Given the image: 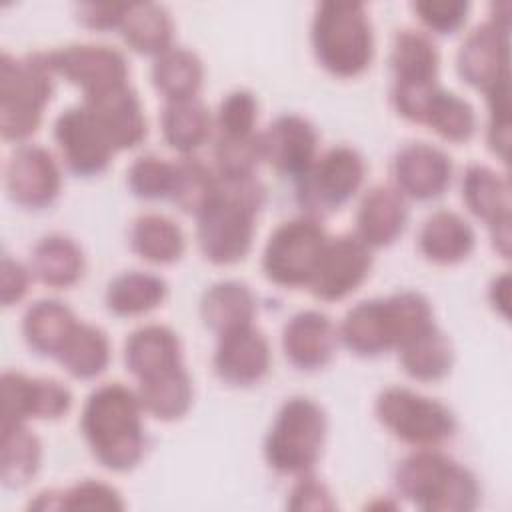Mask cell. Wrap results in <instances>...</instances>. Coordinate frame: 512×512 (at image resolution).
Instances as JSON below:
<instances>
[{
    "instance_id": "f907efd6",
    "label": "cell",
    "mask_w": 512,
    "mask_h": 512,
    "mask_svg": "<svg viewBox=\"0 0 512 512\" xmlns=\"http://www.w3.org/2000/svg\"><path fill=\"white\" fill-rule=\"evenodd\" d=\"M488 302L502 318L510 314V274L502 272L492 278L488 286Z\"/></svg>"
},
{
    "instance_id": "8992f818",
    "label": "cell",
    "mask_w": 512,
    "mask_h": 512,
    "mask_svg": "<svg viewBox=\"0 0 512 512\" xmlns=\"http://www.w3.org/2000/svg\"><path fill=\"white\" fill-rule=\"evenodd\" d=\"M328 432L324 408L306 396L288 398L276 412L264 440L266 464L284 476L312 472Z\"/></svg>"
},
{
    "instance_id": "277c9868",
    "label": "cell",
    "mask_w": 512,
    "mask_h": 512,
    "mask_svg": "<svg viewBox=\"0 0 512 512\" xmlns=\"http://www.w3.org/2000/svg\"><path fill=\"white\" fill-rule=\"evenodd\" d=\"M310 42L316 62L336 78L364 74L374 58V30L362 2H320L312 16Z\"/></svg>"
},
{
    "instance_id": "9a60e30c",
    "label": "cell",
    "mask_w": 512,
    "mask_h": 512,
    "mask_svg": "<svg viewBox=\"0 0 512 512\" xmlns=\"http://www.w3.org/2000/svg\"><path fill=\"white\" fill-rule=\"evenodd\" d=\"M72 406L70 390L54 380L6 370L2 374V422L26 424L28 420H58Z\"/></svg>"
},
{
    "instance_id": "74e56055",
    "label": "cell",
    "mask_w": 512,
    "mask_h": 512,
    "mask_svg": "<svg viewBox=\"0 0 512 512\" xmlns=\"http://www.w3.org/2000/svg\"><path fill=\"white\" fill-rule=\"evenodd\" d=\"M110 356L112 348L106 332L96 324L78 322L56 360L70 376L92 380L108 368Z\"/></svg>"
},
{
    "instance_id": "4dcf8cb0",
    "label": "cell",
    "mask_w": 512,
    "mask_h": 512,
    "mask_svg": "<svg viewBox=\"0 0 512 512\" xmlns=\"http://www.w3.org/2000/svg\"><path fill=\"white\" fill-rule=\"evenodd\" d=\"M128 244L136 256L150 264H174L186 250L182 228L164 214L138 216L128 232Z\"/></svg>"
},
{
    "instance_id": "f1b7e54d",
    "label": "cell",
    "mask_w": 512,
    "mask_h": 512,
    "mask_svg": "<svg viewBox=\"0 0 512 512\" xmlns=\"http://www.w3.org/2000/svg\"><path fill=\"white\" fill-rule=\"evenodd\" d=\"M118 30L126 46L144 56L156 58L174 46V22L170 12L156 2L128 4Z\"/></svg>"
},
{
    "instance_id": "3957f363",
    "label": "cell",
    "mask_w": 512,
    "mask_h": 512,
    "mask_svg": "<svg viewBox=\"0 0 512 512\" xmlns=\"http://www.w3.org/2000/svg\"><path fill=\"white\" fill-rule=\"evenodd\" d=\"M394 484L402 498L426 512H470L482 498L474 472L438 448H414L398 462Z\"/></svg>"
},
{
    "instance_id": "8fae6325",
    "label": "cell",
    "mask_w": 512,
    "mask_h": 512,
    "mask_svg": "<svg viewBox=\"0 0 512 512\" xmlns=\"http://www.w3.org/2000/svg\"><path fill=\"white\" fill-rule=\"evenodd\" d=\"M372 264V248L356 234L328 238L308 290L322 302L344 300L368 278Z\"/></svg>"
},
{
    "instance_id": "e0dca14e",
    "label": "cell",
    "mask_w": 512,
    "mask_h": 512,
    "mask_svg": "<svg viewBox=\"0 0 512 512\" xmlns=\"http://www.w3.org/2000/svg\"><path fill=\"white\" fill-rule=\"evenodd\" d=\"M318 140V130L308 118L282 114L260 132L262 160L278 174L298 180L318 158Z\"/></svg>"
},
{
    "instance_id": "5b68a950",
    "label": "cell",
    "mask_w": 512,
    "mask_h": 512,
    "mask_svg": "<svg viewBox=\"0 0 512 512\" xmlns=\"http://www.w3.org/2000/svg\"><path fill=\"white\" fill-rule=\"evenodd\" d=\"M54 68L44 52L16 58L0 54V134L10 142L28 140L40 126L54 92Z\"/></svg>"
},
{
    "instance_id": "d6a6232c",
    "label": "cell",
    "mask_w": 512,
    "mask_h": 512,
    "mask_svg": "<svg viewBox=\"0 0 512 512\" xmlns=\"http://www.w3.org/2000/svg\"><path fill=\"white\" fill-rule=\"evenodd\" d=\"M402 370L418 382H436L450 374L454 348L450 338L434 324L398 348Z\"/></svg>"
},
{
    "instance_id": "816d5d0a",
    "label": "cell",
    "mask_w": 512,
    "mask_h": 512,
    "mask_svg": "<svg viewBox=\"0 0 512 512\" xmlns=\"http://www.w3.org/2000/svg\"><path fill=\"white\" fill-rule=\"evenodd\" d=\"M488 228H490V238H492L494 250L502 258H508L510 256V218L494 222Z\"/></svg>"
},
{
    "instance_id": "d6986e66",
    "label": "cell",
    "mask_w": 512,
    "mask_h": 512,
    "mask_svg": "<svg viewBox=\"0 0 512 512\" xmlns=\"http://www.w3.org/2000/svg\"><path fill=\"white\" fill-rule=\"evenodd\" d=\"M338 342V326L320 310H300L282 328V352L302 372H316L328 366Z\"/></svg>"
},
{
    "instance_id": "836d02e7",
    "label": "cell",
    "mask_w": 512,
    "mask_h": 512,
    "mask_svg": "<svg viewBox=\"0 0 512 512\" xmlns=\"http://www.w3.org/2000/svg\"><path fill=\"white\" fill-rule=\"evenodd\" d=\"M462 200L470 214L488 226L510 218V186L496 170L470 164L462 174Z\"/></svg>"
},
{
    "instance_id": "603a6c76",
    "label": "cell",
    "mask_w": 512,
    "mask_h": 512,
    "mask_svg": "<svg viewBox=\"0 0 512 512\" xmlns=\"http://www.w3.org/2000/svg\"><path fill=\"white\" fill-rule=\"evenodd\" d=\"M476 246V232L468 220L452 210L432 212L418 232L420 254L440 266L464 262Z\"/></svg>"
},
{
    "instance_id": "9c48e42d",
    "label": "cell",
    "mask_w": 512,
    "mask_h": 512,
    "mask_svg": "<svg viewBox=\"0 0 512 512\" xmlns=\"http://www.w3.org/2000/svg\"><path fill=\"white\" fill-rule=\"evenodd\" d=\"M328 242L318 218L300 216L282 222L266 240L262 252L264 276L284 288L308 286Z\"/></svg>"
},
{
    "instance_id": "e575fe53",
    "label": "cell",
    "mask_w": 512,
    "mask_h": 512,
    "mask_svg": "<svg viewBox=\"0 0 512 512\" xmlns=\"http://www.w3.org/2000/svg\"><path fill=\"white\" fill-rule=\"evenodd\" d=\"M150 78L154 88L166 100L198 96L204 82V66L196 52L172 46L154 58Z\"/></svg>"
},
{
    "instance_id": "7402d4cb",
    "label": "cell",
    "mask_w": 512,
    "mask_h": 512,
    "mask_svg": "<svg viewBox=\"0 0 512 512\" xmlns=\"http://www.w3.org/2000/svg\"><path fill=\"white\" fill-rule=\"evenodd\" d=\"M124 364L136 380H146L182 366V344L178 334L162 324L136 328L124 342Z\"/></svg>"
},
{
    "instance_id": "ee69618b",
    "label": "cell",
    "mask_w": 512,
    "mask_h": 512,
    "mask_svg": "<svg viewBox=\"0 0 512 512\" xmlns=\"http://www.w3.org/2000/svg\"><path fill=\"white\" fill-rule=\"evenodd\" d=\"M258 100L250 90L228 92L216 110V128L222 138H244L256 134Z\"/></svg>"
},
{
    "instance_id": "7c38bea8",
    "label": "cell",
    "mask_w": 512,
    "mask_h": 512,
    "mask_svg": "<svg viewBox=\"0 0 512 512\" xmlns=\"http://www.w3.org/2000/svg\"><path fill=\"white\" fill-rule=\"evenodd\" d=\"M54 140L68 170L84 178L102 174L116 152L84 104L66 108L56 118Z\"/></svg>"
},
{
    "instance_id": "c3c4849f",
    "label": "cell",
    "mask_w": 512,
    "mask_h": 512,
    "mask_svg": "<svg viewBox=\"0 0 512 512\" xmlns=\"http://www.w3.org/2000/svg\"><path fill=\"white\" fill-rule=\"evenodd\" d=\"M32 270L26 268L22 262L14 260L12 256L4 254L0 262V302L2 306L18 304L30 288Z\"/></svg>"
},
{
    "instance_id": "d590c367",
    "label": "cell",
    "mask_w": 512,
    "mask_h": 512,
    "mask_svg": "<svg viewBox=\"0 0 512 512\" xmlns=\"http://www.w3.org/2000/svg\"><path fill=\"white\" fill-rule=\"evenodd\" d=\"M0 430V480L6 488H22L40 470L42 444L26 424H2Z\"/></svg>"
},
{
    "instance_id": "7dc6e473",
    "label": "cell",
    "mask_w": 512,
    "mask_h": 512,
    "mask_svg": "<svg viewBox=\"0 0 512 512\" xmlns=\"http://www.w3.org/2000/svg\"><path fill=\"white\" fill-rule=\"evenodd\" d=\"M286 508L296 512H328L336 508V500L330 488L308 472L298 476V480L290 488Z\"/></svg>"
},
{
    "instance_id": "1f68e13d",
    "label": "cell",
    "mask_w": 512,
    "mask_h": 512,
    "mask_svg": "<svg viewBox=\"0 0 512 512\" xmlns=\"http://www.w3.org/2000/svg\"><path fill=\"white\" fill-rule=\"evenodd\" d=\"M168 284L158 274L130 270L110 280L106 286L104 302L114 316H142L164 304Z\"/></svg>"
},
{
    "instance_id": "b9f144b4",
    "label": "cell",
    "mask_w": 512,
    "mask_h": 512,
    "mask_svg": "<svg viewBox=\"0 0 512 512\" xmlns=\"http://www.w3.org/2000/svg\"><path fill=\"white\" fill-rule=\"evenodd\" d=\"M262 162L260 132L244 138H216L214 164L220 178H246L256 176Z\"/></svg>"
},
{
    "instance_id": "f546056e",
    "label": "cell",
    "mask_w": 512,
    "mask_h": 512,
    "mask_svg": "<svg viewBox=\"0 0 512 512\" xmlns=\"http://www.w3.org/2000/svg\"><path fill=\"white\" fill-rule=\"evenodd\" d=\"M136 394L146 414L162 422H174L190 410L194 386L190 374L182 364L152 378L138 380Z\"/></svg>"
},
{
    "instance_id": "7bdbcfd3",
    "label": "cell",
    "mask_w": 512,
    "mask_h": 512,
    "mask_svg": "<svg viewBox=\"0 0 512 512\" xmlns=\"http://www.w3.org/2000/svg\"><path fill=\"white\" fill-rule=\"evenodd\" d=\"M174 182V162H168L156 154H144L136 158L128 172V190L140 200L170 198Z\"/></svg>"
},
{
    "instance_id": "cb8c5ba5",
    "label": "cell",
    "mask_w": 512,
    "mask_h": 512,
    "mask_svg": "<svg viewBox=\"0 0 512 512\" xmlns=\"http://www.w3.org/2000/svg\"><path fill=\"white\" fill-rule=\"evenodd\" d=\"M72 308L56 298L32 302L22 316V336L32 352L44 358H56L78 326Z\"/></svg>"
},
{
    "instance_id": "52a82bcc",
    "label": "cell",
    "mask_w": 512,
    "mask_h": 512,
    "mask_svg": "<svg viewBox=\"0 0 512 512\" xmlns=\"http://www.w3.org/2000/svg\"><path fill=\"white\" fill-rule=\"evenodd\" d=\"M374 412L396 440L414 448H438L456 432V418L446 404L404 386L384 388Z\"/></svg>"
},
{
    "instance_id": "2e32d148",
    "label": "cell",
    "mask_w": 512,
    "mask_h": 512,
    "mask_svg": "<svg viewBox=\"0 0 512 512\" xmlns=\"http://www.w3.org/2000/svg\"><path fill=\"white\" fill-rule=\"evenodd\" d=\"M394 188L410 200L430 202L440 198L452 182V158L428 142H410L402 146L392 160Z\"/></svg>"
},
{
    "instance_id": "4316f807",
    "label": "cell",
    "mask_w": 512,
    "mask_h": 512,
    "mask_svg": "<svg viewBox=\"0 0 512 512\" xmlns=\"http://www.w3.org/2000/svg\"><path fill=\"white\" fill-rule=\"evenodd\" d=\"M86 258L80 244L66 234L42 236L30 252V270L50 288H70L84 274Z\"/></svg>"
},
{
    "instance_id": "6da1fadb",
    "label": "cell",
    "mask_w": 512,
    "mask_h": 512,
    "mask_svg": "<svg viewBox=\"0 0 512 512\" xmlns=\"http://www.w3.org/2000/svg\"><path fill=\"white\" fill-rule=\"evenodd\" d=\"M142 406L136 390L108 382L90 392L82 406L80 430L92 456L112 472H128L146 452Z\"/></svg>"
},
{
    "instance_id": "30bf717a",
    "label": "cell",
    "mask_w": 512,
    "mask_h": 512,
    "mask_svg": "<svg viewBox=\"0 0 512 512\" xmlns=\"http://www.w3.org/2000/svg\"><path fill=\"white\" fill-rule=\"evenodd\" d=\"M366 176V162L352 146H334L320 154L296 180V198L306 216L322 218L356 196Z\"/></svg>"
},
{
    "instance_id": "5bb4252c",
    "label": "cell",
    "mask_w": 512,
    "mask_h": 512,
    "mask_svg": "<svg viewBox=\"0 0 512 512\" xmlns=\"http://www.w3.org/2000/svg\"><path fill=\"white\" fill-rule=\"evenodd\" d=\"M56 76L92 96L128 82V62L122 52L104 44H70L48 52Z\"/></svg>"
},
{
    "instance_id": "484cf974",
    "label": "cell",
    "mask_w": 512,
    "mask_h": 512,
    "mask_svg": "<svg viewBox=\"0 0 512 512\" xmlns=\"http://www.w3.org/2000/svg\"><path fill=\"white\" fill-rule=\"evenodd\" d=\"M256 310L254 292L240 280L214 282L200 298V318L218 336L254 324Z\"/></svg>"
},
{
    "instance_id": "4fadbf2b",
    "label": "cell",
    "mask_w": 512,
    "mask_h": 512,
    "mask_svg": "<svg viewBox=\"0 0 512 512\" xmlns=\"http://www.w3.org/2000/svg\"><path fill=\"white\" fill-rule=\"evenodd\" d=\"M4 186L14 204L26 210H42L58 198L62 172L46 148L22 144L4 166Z\"/></svg>"
},
{
    "instance_id": "d4e9b609",
    "label": "cell",
    "mask_w": 512,
    "mask_h": 512,
    "mask_svg": "<svg viewBox=\"0 0 512 512\" xmlns=\"http://www.w3.org/2000/svg\"><path fill=\"white\" fill-rule=\"evenodd\" d=\"M338 338L360 358H376L394 350L384 298L362 300L352 306L338 326Z\"/></svg>"
},
{
    "instance_id": "bcb514c9",
    "label": "cell",
    "mask_w": 512,
    "mask_h": 512,
    "mask_svg": "<svg viewBox=\"0 0 512 512\" xmlns=\"http://www.w3.org/2000/svg\"><path fill=\"white\" fill-rule=\"evenodd\" d=\"M412 10L428 32L448 36L466 24L470 4L462 0H420L412 4Z\"/></svg>"
},
{
    "instance_id": "681fc988",
    "label": "cell",
    "mask_w": 512,
    "mask_h": 512,
    "mask_svg": "<svg viewBox=\"0 0 512 512\" xmlns=\"http://www.w3.org/2000/svg\"><path fill=\"white\" fill-rule=\"evenodd\" d=\"M128 4H104V2H86L76 6V18L80 24L92 30H110L120 28Z\"/></svg>"
},
{
    "instance_id": "44dd1931",
    "label": "cell",
    "mask_w": 512,
    "mask_h": 512,
    "mask_svg": "<svg viewBox=\"0 0 512 512\" xmlns=\"http://www.w3.org/2000/svg\"><path fill=\"white\" fill-rule=\"evenodd\" d=\"M408 222L406 198L394 186H372L356 210V236L374 248L394 244Z\"/></svg>"
},
{
    "instance_id": "7a4b0ae2",
    "label": "cell",
    "mask_w": 512,
    "mask_h": 512,
    "mask_svg": "<svg viewBox=\"0 0 512 512\" xmlns=\"http://www.w3.org/2000/svg\"><path fill=\"white\" fill-rule=\"evenodd\" d=\"M264 196L266 190L256 176H218V190L212 202L196 218L198 248L208 262L230 266L248 256Z\"/></svg>"
},
{
    "instance_id": "83f0119b",
    "label": "cell",
    "mask_w": 512,
    "mask_h": 512,
    "mask_svg": "<svg viewBox=\"0 0 512 512\" xmlns=\"http://www.w3.org/2000/svg\"><path fill=\"white\" fill-rule=\"evenodd\" d=\"M160 130L170 148L188 156L210 138L212 116L198 96L166 100L160 114Z\"/></svg>"
},
{
    "instance_id": "f6af8a7d",
    "label": "cell",
    "mask_w": 512,
    "mask_h": 512,
    "mask_svg": "<svg viewBox=\"0 0 512 512\" xmlns=\"http://www.w3.org/2000/svg\"><path fill=\"white\" fill-rule=\"evenodd\" d=\"M124 506L126 504L122 500V494L112 484H106L100 480L86 478L68 486L66 490H60V510H66V512H78V510L80 512L84 510L118 512V510H124Z\"/></svg>"
},
{
    "instance_id": "ab89813d",
    "label": "cell",
    "mask_w": 512,
    "mask_h": 512,
    "mask_svg": "<svg viewBox=\"0 0 512 512\" xmlns=\"http://www.w3.org/2000/svg\"><path fill=\"white\" fill-rule=\"evenodd\" d=\"M420 124H426L440 138L460 144L474 136L476 112L468 100L438 86L426 106Z\"/></svg>"
},
{
    "instance_id": "ffe728a7",
    "label": "cell",
    "mask_w": 512,
    "mask_h": 512,
    "mask_svg": "<svg viewBox=\"0 0 512 512\" xmlns=\"http://www.w3.org/2000/svg\"><path fill=\"white\" fill-rule=\"evenodd\" d=\"M82 104L90 110L116 152L134 148L146 138L148 126L144 108L136 90L128 82L84 96Z\"/></svg>"
},
{
    "instance_id": "8d00e7d4",
    "label": "cell",
    "mask_w": 512,
    "mask_h": 512,
    "mask_svg": "<svg viewBox=\"0 0 512 512\" xmlns=\"http://www.w3.org/2000/svg\"><path fill=\"white\" fill-rule=\"evenodd\" d=\"M390 68L394 82H438V48L426 32L398 30L392 40Z\"/></svg>"
},
{
    "instance_id": "ac0fdd59",
    "label": "cell",
    "mask_w": 512,
    "mask_h": 512,
    "mask_svg": "<svg viewBox=\"0 0 512 512\" xmlns=\"http://www.w3.org/2000/svg\"><path fill=\"white\" fill-rule=\"evenodd\" d=\"M270 342L254 324L242 326L218 336L212 366L216 376L228 386L258 384L270 370Z\"/></svg>"
},
{
    "instance_id": "ba28073f",
    "label": "cell",
    "mask_w": 512,
    "mask_h": 512,
    "mask_svg": "<svg viewBox=\"0 0 512 512\" xmlns=\"http://www.w3.org/2000/svg\"><path fill=\"white\" fill-rule=\"evenodd\" d=\"M458 76L484 96L510 86V2L492 4V16L458 48Z\"/></svg>"
},
{
    "instance_id": "60d3db41",
    "label": "cell",
    "mask_w": 512,
    "mask_h": 512,
    "mask_svg": "<svg viewBox=\"0 0 512 512\" xmlns=\"http://www.w3.org/2000/svg\"><path fill=\"white\" fill-rule=\"evenodd\" d=\"M394 350L434 326V312L428 298L416 290H400L384 298Z\"/></svg>"
},
{
    "instance_id": "f35d334b",
    "label": "cell",
    "mask_w": 512,
    "mask_h": 512,
    "mask_svg": "<svg viewBox=\"0 0 512 512\" xmlns=\"http://www.w3.org/2000/svg\"><path fill=\"white\" fill-rule=\"evenodd\" d=\"M218 190V174L194 154L174 162V182L170 200L186 214L198 218Z\"/></svg>"
}]
</instances>
